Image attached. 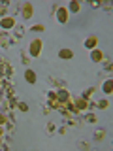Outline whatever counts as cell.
I'll return each instance as SVG.
<instances>
[{"mask_svg":"<svg viewBox=\"0 0 113 151\" xmlns=\"http://www.w3.org/2000/svg\"><path fill=\"white\" fill-rule=\"evenodd\" d=\"M19 9H21V15L25 19H30L32 13H34V8H32L28 2H19Z\"/></svg>","mask_w":113,"mask_h":151,"instance_id":"6da1fadb","label":"cell"},{"mask_svg":"<svg viewBox=\"0 0 113 151\" xmlns=\"http://www.w3.org/2000/svg\"><path fill=\"white\" fill-rule=\"evenodd\" d=\"M0 27L4 28V32L9 30V28H15V17H13V15L2 17V19H0Z\"/></svg>","mask_w":113,"mask_h":151,"instance_id":"7a4b0ae2","label":"cell"},{"mask_svg":"<svg viewBox=\"0 0 113 151\" xmlns=\"http://www.w3.org/2000/svg\"><path fill=\"white\" fill-rule=\"evenodd\" d=\"M40 49H41V42L40 40H32L26 51H28V55H30V57H38V55H40Z\"/></svg>","mask_w":113,"mask_h":151,"instance_id":"3957f363","label":"cell"},{"mask_svg":"<svg viewBox=\"0 0 113 151\" xmlns=\"http://www.w3.org/2000/svg\"><path fill=\"white\" fill-rule=\"evenodd\" d=\"M13 44V38L8 34V32H0V47H4V49H8V47H11Z\"/></svg>","mask_w":113,"mask_h":151,"instance_id":"277c9868","label":"cell"},{"mask_svg":"<svg viewBox=\"0 0 113 151\" xmlns=\"http://www.w3.org/2000/svg\"><path fill=\"white\" fill-rule=\"evenodd\" d=\"M23 36H25V27L23 25H15V32H13V42H21Z\"/></svg>","mask_w":113,"mask_h":151,"instance_id":"5b68a950","label":"cell"},{"mask_svg":"<svg viewBox=\"0 0 113 151\" xmlns=\"http://www.w3.org/2000/svg\"><path fill=\"white\" fill-rule=\"evenodd\" d=\"M56 19H59L60 23H66V21H68V12H66V8L59 6V9H56Z\"/></svg>","mask_w":113,"mask_h":151,"instance_id":"8992f818","label":"cell"},{"mask_svg":"<svg viewBox=\"0 0 113 151\" xmlns=\"http://www.w3.org/2000/svg\"><path fill=\"white\" fill-rule=\"evenodd\" d=\"M49 83L55 85L56 89H66V83L62 81V79H59V78H49Z\"/></svg>","mask_w":113,"mask_h":151,"instance_id":"52a82bcc","label":"cell"},{"mask_svg":"<svg viewBox=\"0 0 113 151\" xmlns=\"http://www.w3.org/2000/svg\"><path fill=\"white\" fill-rule=\"evenodd\" d=\"M9 6H11L9 2H2V4H0V19H2V17H8V15H9V13H8Z\"/></svg>","mask_w":113,"mask_h":151,"instance_id":"ba28073f","label":"cell"},{"mask_svg":"<svg viewBox=\"0 0 113 151\" xmlns=\"http://www.w3.org/2000/svg\"><path fill=\"white\" fill-rule=\"evenodd\" d=\"M96 36H91V38H87V42H85V47H87V49H94V47H96Z\"/></svg>","mask_w":113,"mask_h":151,"instance_id":"9c48e42d","label":"cell"},{"mask_svg":"<svg viewBox=\"0 0 113 151\" xmlns=\"http://www.w3.org/2000/svg\"><path fill=\"white\" fill-rule=\"evenodd\" d=\"M21 59H23V63H25V64H30V63H32V60H30L32 57L28 55V51H26V49H21Z\"/></svg>","mask_w":113,"mask_h":151,"instance_id":"30bf717a","label":"cell"},{"mask_svg":"<svg viewBox=\"0 0 113 151\" xmlns=\"http://www.w3.org/2000/svg\"><path fill=\"white\" fill-rule=\"evenodd\" d=\"M25 78H26L28 83H34L36 81V74L32 72V70H26V72H25Z\"/></svg>","mask_w":113,"mask_h":151,"instance_id":"8fae6325","label":"cell"},{"mask_svg":"<svg viewBox=\"0 0 113 151\" xmlns=\"http://www.w3.org/2000/svg\"><path fill=\"white\" fill-rule=\"evenodd\" d=\"M92 94H94V89L91 87V89H87V91L83 93V96H81V98H85V100L89 102V100H92Z\"/></svg>","mask_w":113,"mask_h":151,"instance_id":"7c38bea8","label":"cell"},{"mask_svg":"<svg viewBox=\"0 0 113 151\" xmlns=\"http://www.w3.org/2000/svg\"><path fill=\"white\" fill-rule=\"evenodd\" d=\"M104 136H106V130H104V129H100V130L94 132V140H96V142H102Z\"/></svg>","mask_w":113,"mask_h":151,"instance_id":"4fadbf2b","label":"cell"},{"mask_svg":"<svg viewBox=\"0 0 113 151\" xmlns=\"http://www.w3.org/2000/svg\"><path fill=\"white\" fill-rule=\"evenodd\" d=\"M59 55H60V59H72V55H74V53H72L70 49H60V53H59Z\"/></svg>","mask_w":113,"mask_h":151,"instance_id":"5bb4252c","label":"cell"},{"mask_svg":"<svg viewBox=\"0 0 113 151\" xmlns=\"http://www.w3.org/2000/svg\"><path fill=\"white\" fill-rule=\"evenodd\" d=\"M107 106H109V102H107V100H98V102H94V108H100V110H106Z\"/></svg>","mask_w":113,"mask_h":151,"instance_id":"9a60e30c","label":"cell"},{"mask_svg":"<svg viewBox=\"0 0 113 151\" xmlns=\"http://www.w3.org/2000/svg\"><path fill=\"white\" fill-rule=\"evenodd\" d=\"M111 87H113V83H111V79H107V81H104V93H107V94H109L111 93Z\"/></svg>","mask_w":113,"mask_h":151,"instance_id":"2e32d148","label":"cell"},{"mask_svg":"<svg viewBox=\"0 0 113 151\" xmlns=\"http://www.w3.org/2000/svg\"><path fill=\"white\" fill-rule=\"evenodd\" d=\"M91 59L92 60H102V53L98 49H92V53H91Z\"/></svg>","mask_w":113,"mask_h":151,"instance_id":"e0dca14e","label":"cell"},{"mask_svg":"<svg viewBox=\"0 0 113 151\" xmlns=\"http://www.w3.org/2000/svg\"><path fill=\"white\" fill-rule=\"evenodd\" d=\"M83 121L85 123H96V115H94V113H91V115H85Z\"/></svg>","mask_w":113,"mask_h":151,"instance_id":"ac0fdd59","label":"cell"},{"mask_svg":"<svg viewBox=\"0 0 113 151\" xmlns=\"http://www.w3.org/2000/svg\"><path fill=\"white\" fill-rule=\"evenodd\" d=\"M8 123V117H6V113H2L0 111V127H4Z\"/></svg>","mask_w":113,"mask_h":151,"instance_id":"d6986e66","label":"cell"},{"mask_svg":"<svg viewBox=\"0 0 113 151\" xmlns=\"http://www.w3.org/2000/svg\"><path fill=\"white\" fill-rule=\"evenodd\" d=\"M30 30H34V32H41V30H45V28H44V25H36V27H32Z\"/></svg>","mask_w":113,"mask_h":151,"instance_id":"ffe728a7","label":"cell"},{"mask_svg":"<svg viewBox=\"0 0 113 151\" xmlns=\"http://www.w3.org/2000/svg\"><path fill=\"white\" fill-rule=\"evenodd\" d=\"M70 9H72V12H77V9H79V2H72V4H70Z\"/></svg>","mask_w":113,"mask_h":151,"instance_id":"44dd1931","label":"cell"},{"mask_svg":"<svg viewBox=\"0 0 113 151\" xmlns=\"http://www.w3.org/2000/svg\"><path fill=\"white\" fill-rule=\"evenodd\" d=\"M47 132H49V134L55 132V125H53V123H47Z\"/></svg>","mask_w":113,"mask_h":151,"instance_id":"7402d4cb","label":"cell"},{"mask_svg":"<svg viewBox=\"0 0 113 151\" xmlns=\"http://www.w3.org/2000/svg\"><path fill=\"white\" fill-rule=\"evenodd\" d=\"M17 108H19L21 111H26V104H25V102H17Z\"/></svg>","mask_w":113,"mask_h":151,"instance_id":"603a6c76","label":"cell"},{"mask_svg":"<svg viewBox=\"0 0 113 151\" xmlns=\"http://www.w3.org/2000/svg\"><path fill=\"white\" fill-rule=\"evenodd\" d=\"M59 132H60V134H66V132H68V127H60Z\"/></svg>","mask_w":113,"mask_h":151,"instance_id":"cb8c5ba5","label":"cell"},{"mask_svg":"<svg viewBox=\"0 0 113 151\" xmlns=\"http://www.w3.org/2000/svg\"><path fill=\"white\" fill-rule=\"evenodd\" d=\"M4 102H6V96H4V94L0 93V108H2V104H4Z\"/></svg>","mask_w":113,"mask_h":151,"instance_id":"d4e9b609","label":"cell"},{"mask_svg":"<svg viewBox=\"0 0 113 151\" xmlns=\"http://www.w3.org/2000/svg\"><path fill=\"white\" fill-rule=\"evenodd\" d=\"M79 147H81V149H89V144H85V142H83V144H79Z\"/></svg>","mask_w":113,"mask_h":151,"instance_id":"484cf974","label":"cell"},{"mask_svg":"<svg viewBox=\"0 0 113 151\" xmlns=\"http://www.w3.org/2000/svg\"><path fill=\"white\" fill-rule=\"evenodd\" d=\"M4 132H6V130H4V127H0V136H2Z\"/></svg>","mask_w":113,"mask_h":151,"instance_id":"4316f807","label":"cell"}]
</instances>
